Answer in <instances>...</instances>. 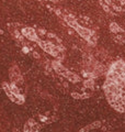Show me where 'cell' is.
Segmentation results:
<instances>
[{
	"label": "cell",
	"instance_id": "1",
	"mask_svg": "<svg viewBox=\"0 0 125 132\" xmlns=\"http://www.w3.org/2000/svg\"><path fill=\"white\" fill-rule=\"evenodd\" d=\"M92 48L78 47V57H76L75 50V56L73 53L70 61L66 55L65 60L49 61L42 65V68L64 94H68L78 100L87 99L94 94L97 79L105 75L109 67L105 61L100 59L99 53H94Z\"/></svg>",
	"mask_w": 125,
	"mask_h": 132
},
{
	"label": "cell",
	"instance_id": "2",
	"mask_svg": "<svg viewBox=\"0 0 125 132\" xmlns=\"http://www.w3.org/2000/svg\"><path fill=\"white\" fill-rule=\"evenodd\" d=\"M7 28L16 46L40 66L53 60L62 61L67 55L64 41L52 31L21 22H9Z\"/></svg>",
	"mask_w": 125,
	"mask_h": 132
},
{
	"label": "cell",
	"instance_id": "3",
	"mask_svg": "<svg viewBox=\"0 0 125 132\" xmlns=\"http://www.w3.org/2000/svg\"><path fill=\"white\" fill-rule=\"evenodd\" d=\"M67 33L82 45L95 47L99 40L98 27L89 16L58 6L53 11Z\"/></svg>",
	"mask_w": 125,
	"mask_h": 132
},
{
	"label": "cell",
	"instance_id": "4",
	"mask_svg": "<svg viewBox=\"0 0 125 132\" xmlns=\"http://www.w3.org/2000/svg\"><path fill=\"white\" fill-rule=\"evenodd\" d=\"M103 93L112 108L120 113H125V60H115L109 65Z\"/></svg>",
	"mask_w": 125,
	"mask_h": 132
},
{
	"label": "cell",
	"instance_id": "5",
	"mask_svg": "<svg viewBox=\"0 0 125 132\" xmlns=\"http://www.w3.org/2000/svg\"><path fill=\"white\" fill-rule=\"evenodd\" d=\"M2 89L7 97L16 105H23L25 101V93H24V87H20L12 81H2Z\"/></svg>",
	"mask_w": 125,
	"mask_h": 132
},
{
	"label": "cell",
	"instance_id": "6",
	"mask_svg": "<svg viewBox=\"0 0 125 132\" xmlns=\"http://www.w3.org/2000/svg\"><path fill=\"white\" fill-rule=\"evenodd\" d=\"M100 6L110 15H121L125 13V0H99Z\"/></svg>",
	"mask_w": 125,
	"mask_h": 132
},
{
	"label": "cell",
	"instance_id": "7",
	"mask_svg": "<svg viewBox=\"0 0 125 132\" xmlns=\"http://www.w3.org/2000/svg\"><path fill=\"white\" fill-rule=\"evenodd\" d=\"M110 35L115 43L118 44H125V29L119 26L116 22H111L109 26Z\"/></svg>",
	"mask_w": 125,
	"mask_h": 132
},
{
	"label": "cell",
	"instance_id": "8",
	"mask_svg": "<svg viewBox=\"0 0 125 132\" xmlns=\"http://www.w3.org/2000/svg\"><path fill=\"white\" fill-rule=\"evenodd\" d=\"M9 79L10 81L14 82L20 87H24V78L19 66H16L15 64H12L11 67L9 68Z\"/></svg>",
	"mask_w": 125,
	"mask_h": 132
},
{
	"label": "cell",
	"instance_id": "9",
	"mask_svg": "<svg viewBox=\"0 0 125 132\" xmlns=\"http://www.w3.org/2000/svg\"><path fill=\"white\" fill-rule=\"evenodd\" d=\"M94 131V130H103V131H108L110 130L109 126H105V121H94L91 125H88L86 127L81 128L79 131Z\"/></svg>",
	"mask_w": 125,
	"mask_h": 132
},
{
	"label": "cell",
	"instance_id": "10",
	"mask_svg": "<svg viewBox=\"0 0 125 132\" xmlns=\"http://www.w3.org/2000/svg\"><path fill=\"white\" fill-rule=\"evenodd\" d=\"M40 6L46 8L48 11H51L53 13V11L59 6V1L58 0H35Z\"/></svg>",
	"mask_w": 125,
	"mask_h": 132
}]
</instances>
